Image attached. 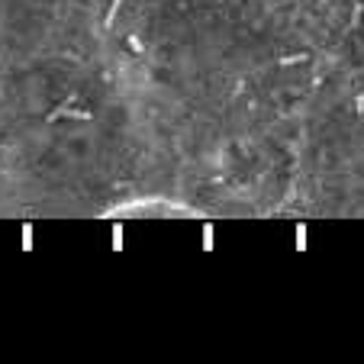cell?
Instances as JSON below:
<instances>
[{"mask_svg": "<svg viewBox=\"0 0 364 364\" xmlns=\"http://www.w3.org/2000/svg\"><path fill=\"white\" fill-rule=\"evenodd\" d=\"M306 245V226H296V248Z\"/></svg>", "mask_w": 364, "mask_h": 364, "instance_id": "obj_1", "label": "cell"}]
</instances>
